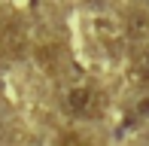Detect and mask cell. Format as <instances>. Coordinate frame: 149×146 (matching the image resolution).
Wrapping results in <instances>:
<instances>
[{"instance_id":"6da1fadb","label":"cell","mask_w":149,"mask_h":146,"mask_svg":"<svg viewBox=\"0 0 149 146\" xmlns=\"http://www.w3.org/2000/svg\"><path fill=\"white\" fill-rule=\"evenodd\" d=\"M94 101H97V95H94L88 85H73V88L67 91V97H64V107H67V113H73V116H88L94 110Z\"/></svg>"},{"instance_id":"7a4b0ae2","label":"cell","mask_w":149,"mask_h":146,"mask_svg":"<svg viewBox=\"0 0 149 146\" xmlns=\"http://www.w3.org/2000/svg\"><path fill=\"white\" fill-rule=\"evenodd\" d=\"M24 49H28V37H24V31L18 28L15 22L3 24V28H0V52H6V55H12V58H22Z\"/></svg>"},{"instance_id":"3957f363","label":"cell","mask_w":149,"mask_h":146,"mask_svg":"<svg viewBox=\"0 0 149 146\" xmlns=\"http://www.w3.org/2000/svg\"><path fill=\"white\" fill-rule=\"evenodd\" d=\"M125 31H128L131 40L146 43V40H149V15H146V12H131V15L125 18Z\"/></svg>"},{"instance_id":"277c9868","label":"cell","mask_w":149,"mask_h":146,"mask_svg":"<svg viewBox=\"0 0 149 146\" xmlns=\"http://www.w3.org/2000/svg\"><path fill=\"white\" fill-rule=\"evenodd\" d=\"M94 31H97L100 40H107V43H110V40H116V37L122 34V24H116L113 18H97V22H94Z\"/></svg>"},{"instance_id":"5b68a950","label":"cell","mask_w":149,"mask_h":146,"mask_svg":"<svg viewBox=\"0 0 149 146\" xmlns=\"http://www.w3.org/2000/svg\"><path fill=\"white\" fill-rule=\"evenodd\" d=\"M134 76H137L140 82L149 85V49L137 55V61H134Z\"/></svg>"},{"instance_id":"8992f818","label":"cell","mask_w":149,"mask_h":146,"mask_svg":"<svg viewBox=\"0 0 149 146\" xmlns=\"http://www.w3.org/2000/svg\"><path fill=\"white\" fill-rule=\"evenodd\" d=\"M61 146H91L88 140H85L82 134H76V131H70V134L61 137Z\"/></svg>"},{"instance_id":"52a82bcc","label":"cell","mask_w":149,"mask_h":146,"mask_svg":"<svg viewBox=\"0 0 149 146\" xmlns=\"http://www.w3.org/2000/svg\"><path fill=\"white\" fill-rule=\"evenodd\" d=\"M137 116L149 119V97H140V101H137Z\"/></svg>"},{"instance_id":"ba28073f","label":"cell","mask_w":149,"mask_h":146,"mask_svg":"<svg viewBox=\"0 0 149 146\" xmlns=\"http://www.w3.org/2000/svg\"><path fill=\"white\" fill-rule=\"evenodd\" d=\"M146 3H149V0H146Z\"/></svg>"}]
</instances>
